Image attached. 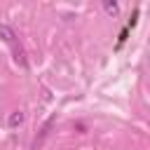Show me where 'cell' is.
<instances>
[{
  "instance_id": "1",
  "label": "cell",
  "mask_w": 150,
  "mask_h": 150,
  "mask_svg": "<svg viewBox=\"0 0 150 150\" xmlns=\"http://www.w3.org/2000/svg\"><path fill=\"white\" fill-rule=\"evenodd\" d=\"M0 40L12 49V54H14V61L16 63H21L23 68L28 66V61H26V54H23V49H21V45L16 42V33L9 28V26H0Z\"/></svg>"
},
{
  "instance_id": "2",
  "label": "cell",
  "mask_w": 150,
  "mask_h": 150,
  "mask_svg": "<svg viewBox=\"0 0 150 150\" xmlns=\"http://www.w3.org/2000/svg\"><path fill=\"white\" fill-rule=\"evenodd\" d=\"M136 21H138V9H134V14H131L129 23H127V26H124V28L120 30V38H117V49H120V47H122V45L127 42V38H129V30H131V28L136 26Z\"/></svg>"
},
{
  "instance_id": "3",
  "label": "cell",
  "mask_w": 150,
  "mask_h": 150,
  "mask_svg": "<svg viewBox=\"0 0 150 150\" xmlns=\"http://www.w3.org/2000/svg\"><path fill=\"white\" fill-rule=\"evenodd\" d=\"M7 124H9V129L21 127V124H23V112H21V110H14V112L9 115V120H7Z\"/></svg>"
},
{
  "instance_id": "4",
  "label": "cell",
  "mask_w": 150,
  "mask_h": 150,
  "mask_svg": "<svg viewBox=\"0 0 150 150\" xmlns=\"http://www.w3.org/2000/svg\"><path fill=\"white\" fill-rule=\"evenodd\" d=\"M103 9H105V14H110V16H115V14L120 12V5H117L115 0H103Z\"/></svg>"
}]
</instances>
